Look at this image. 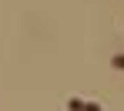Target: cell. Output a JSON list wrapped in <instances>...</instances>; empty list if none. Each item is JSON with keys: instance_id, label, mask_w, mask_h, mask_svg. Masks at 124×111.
Instances as JSON below:
<instances>
[{"instance_id": "7a4b0ae2", "label": "cell", "mask_w": 124, "mask_h": 111, "mask_svg": "<svg viewBox=\"0 0 124 111\" xmlns=\"http://www.w3.org/2000/svg\"><path fill=\"white\" fill-rule=\"evenodd\" d=\"M84 111H101V104L97 101H84Z\"/></svg>"}, {"instance_id": "6da1fadb", "label": "cell", "mask_w": 124, "mask_h": 111, "mask_svg": "<svg viewBox=\"0 0 124 111\" xmlns=\"http://www.w3.org/2000/svg\"><path fill=\"white\" fill-rule=\"evenodd\" d=\"M67 111H84V101L81 98H70V101H67Z\"/></svg>"}, {"instance_id": "3957f363", "label": "cell", "mask_w": 124, "mask_h": 111, "mask_svg": "<svg viewBox=\"0 0 124 111\" xmlns=\"http://www.w3.org/2000/svg\"><path fill=\"white\" fill-rule=\"evenodd\" d=\"M114 67H117V71H124V57H114Z\"/></svg>"}]
</instances>
